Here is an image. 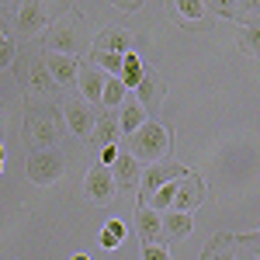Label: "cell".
I'll use <instances>...</instances> for the list:
<instances>
[{
    "mask_svg": "<svg viewBox=\"0 0 260 260\" xmlns=\"http://www.w3.org/2000/svg\"><path fill=\"white\" fill-rule=\"evenodd\" d=\"M66 121H62V111L56 104H28L24 111V146L35 153V149H59V139L66 136L62 132Z\"/></svg>",
    "mask_w": 260,
    "mask_h": 260,
    "instance_id": "6da1fadb",
    "label": "cell"
},
{
    "mask_svg": "<svg viewBox=\"0 0 260 260\" xmlns=\"http://www.w3.org/2000/svg\"><path fill=\"white\" fill-rule=\"evenodd\" d=\"M83 49H87V18L80 11H66L62 18H56L45 31V49L42 52H59L77 59Z\"/></svg>",
    "mask_w": 260,
    "mask_h": 260,
    "instance_id": "7a4b0ae2",
    "label": "cell"
},
{
    "mask_svg": "<svg viewBox=\"0 0 260 260\" xmlns=\"http://www.w3.org/2000/svg\"><path fill=\"white\" fill-rule=\"evenodd\" d=\"M170 146H174V132L160 125V121H146L139 132L128 136V153L136 156L139 163H167L170 156Z\"/></svg>",
    "mask_w": 260,
    "mask_h": 260,
    "instance_id": "3957f363",
    "label": "cell"
},
{
    "mask_svg": "<svg viewBox=\"0 0 260 260\" xmlns=\"http://www.w3.org/2000/svg\"><path fill=\"white\" fill-rule=\"evenodd\" d=\"M18 83L28 98H39V101H49L56 98V80L49 77V66L42 59V52H21L18 56Z\"/></svg>",
    "mask_w": 260,
    "mask_h": 260,
    "instance_id": "277c9868",
    "label": "cell"
},
{
    "mask_svg": "<svg viewBox=\"0 0 260 260\" xmlns=\"http://www.w3.org/2000/svg\"><path fill=\"white\" fill-rule=\"evenodd\" d=\"M66 11L62 7H52V4H18L14 7V28H18V35H24V39H39V35H45L49 31V24L56 18H62Z\"/></svg>",
    "mask_w": 260,
    "mask_h": 260,
    "instance_id": "5b68a950",
    "label": "cell"
},
{
    "mask_svg": "<svg viewBox=\"0 0 260 260\" xmlns=\"http://www.w3.org/2000/svg\"><path fill=\"white\" fill-rule=\"evenodd\" d=\"M62 174H66V156L59 149H35L24 160V177L39 187H52Z\"/></svg>",
    "mask_w": 260,
    "mask_h": 260,
    "instance_id": "8992f818",
    "label": "cell"
},
{
    "mask_svg": "<svg viewBox=\"0 0 260 260\" xmlns=\"http://www.w3.org/2000/svg\"><path fill=\"white\" fill-rule=\"evenodd\" d=\"M184 174H187V170L177 167V163H153V167H146V170H142V177H139V201H136V205H146V201L153 198L163 184L180 180Z\"/></svg>",
    "mask_w": 260,
    "mask_h": 260,
    "instance_id": "52a82bcc",
    "label": "cell"
},
{
    "mask_svg": "<svg viewBox=\"0 0 260 260\" xmlns=\"http://www.w3.org/2000/svg\"><path fill=\"white\" fill-rule=\"evenodd\" d=\"M118 194V187H115V177H111V170L108 167H90L87 170V177H83V198L90 201V205H111Z\"/></svg>",
    "mask_w": 260,
    "mask_h": 260,
    "instance_id": "ba28073f",
    "label": "cell"
},
{
    "mask_svg": "<svg viewBox=\"0 0 260 260\" xmlns=\"http://www.w3.org/2000/svg\"><path fill=\"white\" fill-rule=\"evenodd\" d=\"M62 121H66L70 136H90L98 115L90 111V104L83 98H70V101H62Z\"/></svg>",
    "mask_w": 260,
    "mask_h": 260,
    "instance_id": "9c48e42d",
    "label": "cell"
},
{
    "mask_svg": "<svg viewBox=\"0 0 260 260\" xmlns=\"http://www.w3.org/2000/svg\"><path fill=\"white\" fill-rule=\"evenodd\" d=\"M94 52H115V56H128L136 52V35L121 24H111V28H101L94 35Z\"/></svg>",
    "mask_w": 260,
    "mask_h": 260,
    "instance_id": "30bf717a",
    "label": "cell"
},
{
    "mask_svg": "<svg viewBox=\"0 0 260 260\" xmlns=\"http://www.w3.org/2000/svg\"><path fill=\"white\" fill-rule=\"evenodd\" d=\"M201 201H205V180H201L194 170H187V174L177 180V198H174V212H184V215H191V212L198 208Z\"/></svg>",
    "mask_w": 260,
    "mask_h": 260,
    "instance_id": "8fae6325",
    "label": "cell"
},
{
    "mask_svg": "<svg viewBox=\"0 0 260 260\" xmlns=\"http://www.w3.org/2000/svg\"><path fill=\"white\" fill-rule=\"evenodd\" d=\"M42 59L49 66V77L56 80L59 90L66 87H77V73H80V59H70V56H59V52H42Z\"/></svg>",
    "mask_w": 260,
    "mask_h": 260,
    "instance_id": "7c38bea8",
    "label": "cell"
},
{
    "mask_svg": "<svg viewBox=\"0 0 260 260\" xmlns=\"http://www.w3.org/2000/svg\"><path fill=\"white\" fill-rule=\"evenodd\" d=\"M136 233L146 246H163V215L146 205H136Z\"/></svg>",
    "mask_w": 260,
    "mask_h": 260,
    "instance_id": "4fadbf2b",
    "label": "cell"
},
{
    "mask_svg": "<svg viewBox=\"0 0 260 260\" xmlns=\"http://www.w3.org/2000/svg\"><path fill=\"white\" fill-rule=\"evenodd\" d=\"M163 98H167V83L156 70H149L146 66V73H142V83L136 87V101H139L142 108H160Z\"/></svg>",
    "mask_w": 260,
    "mask_h": 260,
    "instance_id": "5bb4252c",
    "label": "cell"
},
{
    "mask_svg": "<svg viewBox=\"0 0 260 260\" xmlns=\"http://www.w3.org/2000/svg\"><path fill=\"white\" fill-rule=\"evenodd\" d=\"M104 83H108V77L101 73L98 66H90V62L83 59L80 73H77V87H80V94H83V101H87V104H101Z\"/></svg>",
    "mask_w": 260,
    "mask_h": 260,
    "instance_id": "9a60e30c",
    "label": "cell"
},
{
    "mask_svg": "<svg viewBox=\"0 0 260 260\" xmlns=\"http://www.w3.org/2000/svg\"><path fill=\"white\" fill-rule=\"evenodd\" d=\"M111 177H115V187H136L142 177V163L125 149V153H118V160L111 167Z\"/></svg>",
    "mask_w": 260,
    "mask_h": 260,
    "instance_id": "2e32d148",
    "label": "cell"
},
{
    "mask_svg": "<svg viewBox=\"0 0 260 260\" xmlns=\"http://www.w3.org/2000/svg\"><path fill=\"white\" fill-rule=\"evenodd\" d=\"M219 14L229 21H236L240 28H246V24H253V14H260V0H229V4H219Z\"/></svg>",
    "mask_w": 260,
    "mask_h": 260,
    "instance_id": "e0dca14e",
    "label": "cell"
},
{
    "mask_svg": "<svg viewBox=\"0 0 260 260\" xmlns=\"http://www.w3.org/2000/svg\"><path fill=\"white\" fill-rule=\"evenodd\" d=\"M194 229V215H184V212H163V240H184L191 236Z\"/></svg>",
    "mask_w": 260,
    "mask_h": 260,
    "instance_id": "ac0fdd59",
    "label": "cell"
},
{
    "mask_svg": "<svg viewBox=\"0 0 260 260\" xmlns=\"http://www.w3.org/2000/svg\"><path fill=\"white\" fill-rule=\"evenodd\" d=\"M142 125H146V108H142L139 101H125L121 104V115H118V132L128 139L132 132H139Z\"/></svg>",
    "mask_w": 260,
    "mask_h": 260,
    "instance_id": "d6986e66",
    "label": "cell"
},
{
    "mask_svg": "<svg viewBox=\"0 0 260 260\" xmlns=\"http://www.w3.org/2000/svg\"><path fill=\"white\" fill-rule=\"evenodd\" d=\"M118 118L111 115V111H101L98 115V121H94V132H90V139L94 142H101V146H115L118 142Z\"/></svg>",
    "mask_w": 260,
    "mask_h": 260,
    "instance_id": "ffe728a7",
    "label": "cell"
},
{
    "mask_svg": "<svg viewBox=\"0 0 260 260\" xmlns=\"http://www.w3.org/2000/svg\"><path fill=\"white\" fill-rule=\"evenodd\" d=\"M142 73H146V62H142L136 52H128V56L121 59V77H118V80L125 83V90H136L142 83Z\"/></svg>",
    "mask_w": 260,
    "mask_h": 260,
    "instance_id": "44dd1931",
    "label": "cell"
},
{
    "mask_svg": "<svg viewBox=\"0 0 260 260\" xmlns=\"http://www.w3.org/2000/svg\"><path fill=\"white\" fill-rule=\"evenodd\" d=\"M121 59L125 56H115V52H94V49L87 52V62L98 66L104 77H121Z\"/></svg>",
    "mask_w": 260,
    "mask_h": 260,
    "instance_id": "7402d4cb",
    "label": "cell"
},
{
    "mask_svg": "<svg viewBox=\"0 0 260 260\" xmlns=\"http://www.w3.org/2000/svg\"><path fill=\"white\" fill-rule=\"evenodd\" d=\"M236 45H240V52L260 59V21H257V24H246V28L236 31Z\"/></svg>",
    "mask_w": 260,
    "mask_h": 260,
    "instance_id": "603a6c76",
    "label": "cell"
},
{
    "mask_svg": "<svg viewBox=\"0 0 260 260\" xmlns=\"http://www.w3.org/2000/svg\"><path fill=\"white\" fill-rule=\"evenodd\" d=\"M125 83L118 80V77H108V83H104V94H101V104H104V111H111V108H118V104H125Z\"/></svg>",
    "mask_w": 260,
    "mask_h": 260,
    "instance_id": "cb8c5ba5",
    "label": "cell"
},
{
    "mask_svg": "<svg viewBox=\"0 0 260 260\" xmlns=\"http://www.w3.org/2000/svg\"><path fill=\"white\" fill-rule=\"evenodd\" d=\"M225 243H229L225 236H215L212 246H208V253H205V260H236V253H233Z\"/></svg>",
    "mask_w": 260,
    "mask_h": 260,
    "instance_id": "d4e9b609",
    "label": "cell"
},
{
    "mask_svg": "<svg viewBox=\"0 0 260 260\" xmlns=\"http://www.w3.org/2000/svg\"><path fill=\"white\" fill-rule=\"evenodd\" d=\"M174 7H177L180 18H205V11H208L201 0H180V4H174Z\"/></svg>",
    "mask_w": 260,
    "mask_h": 260,
    "instance_id": "484cf974",
    "label": "cell"
},
{
    "mask_svg": "<svg viewBox=\"0 0 260 260\" xmlns=\"http://www.w3.org/2000/svg\"><path fill=\"white\" fill-rule=\"evenodd\" d=\"M14 59H18V49H14V42H4V45H0V70H4V66H11Z\"/></svg>",
    "mask_w": 260,
    "mask_h": 260,
    "instance_id": "4316f807",
    "label": "cell"
},
{
    "mask_svg": "<svg viewBox=\"0 0 260 260\" xmlns=\"http://www.w3.org/2000/svg\"><path fill=\"white\" fill-rule=\"evenodd\" d=\"M104 233L111 236V240H125V222H118V219H108V225H104Z\"/></svg>",
    "mask_w": 260,
    "mask_h": 260,
    "instance_id": "83f0119b",
    "label": "cell"
},
{
    "mask_svg": "<svg viewBox=\"0 0 260 260\" xmlns=\"http://www.w3.org/2000/svg\"><path fill=\"white\" fill-rule=\"evenodd\" d=\"M118 146H104V153H101V167H108V170H111V167H115V160H118Z\"/></svg>",
    "mask_w": 260,
    "mask_h": 260,
    "instance_id": "f1b7e54d",
    "label": "cell"
},
{
    "mask_svg": "<svg viewBox=\"0 0 260 260\" xmlns=\"http://www.w3.org/2000/svg\"><path fill=\"white\" fill-rule=\"evenodd\" d=\"M233 240H236V243H243L246 250H253V257L260 260V240L253 236V233H250V236H233Z\"/></svg>",
    "mask_w": 260,
    "mask_h": 260,
    "instance_id": "f546056e",
    "label": "cell"
},
{
    "mask_svg": "<svg viewBox=\"0 0 260 260\" xmlns=\"http://www.w3.org/2000/svg\"><path fill=\"white\" fill-rule=\"evenodd\" d=\"M142 260H170V257H167V246H146Z\"/></svg>",
    "mask_w": 260,
    "mask_h": 260,
    "instance_id": "4dcf8cb0",
    "label": "cell"
},
{
    "mask_svg": "<svg viewBox=\"0 0 260 260\" xmlns=\"http://www.w3.org/2000/svg\"><path fill=\"white\" fill-rule=\"evenodd\" d=\"M115 7H118V11H125V14H132V11H142V4H132V0H128V4H115Z\"/></svg>",
    "mask_w": 260,
    "mask_h": 260,
    "instance_id": "1f68e13d",
    "label": "cell"
},
{
    "mask_svg": "<svg viewBox=\"0 0 260 260\" xmlns=\"http://www.w3.org/2000/svg\"><path fill=\"white\" fill-rule=\"evenodd\" d=\"M4 42H11V35H7V21L0 18V45H4Z\"/></svg>",
    "mask_w": 260,
    "mask_h": 260,
    "instance_id": "d6a6232c",
    "label": "cell"
},
{
    "mask_svg": "<svg viewBox=\"0 0 260 260\" xmlns=\"http://www.w3.org/2000/svg\"><path fill=\"white\" fill-rule=\"evenodd\" d=\"M70 260H90V257H87V253H73Z\"/></svg>",
    "mask_w": 260,
    "mask_h": 260,
    "instance_id": "836d02e7",
    "label": "cell"
},
{
    "mask_svg": "<svg viewBox=\"0 0 260 260\" xmlns=\"http://www.w3.org/2000/svg\"><path fill=\"white\" fill-rule=\"evenodd\" d=\"M0 174H4V146H0Z\"/></svg>",
    "mask_w": 260,
    "mask_h": 260,
    "instance_id": "e575fe53",
    "label": "cell"
},
{
    "mask_svg": "<svg viewBox=\"0 0 260 260\" xmlns=\"http://www.w3.org/2000/svg\"><path fill=\"white\" fill-rule=\"evenodd\" d=\"M0 132H4V111H0Z\"/></svg>",
    "mask_w": 260,
    "mask_h": 260,
    "instance_id": "d590c367",
    "label": "cell"
},
{
    "mask_svg": "<svg viewBox=\"0 0 260 260\" xmlns=\"http://www.w3.org/2000/svg\"><path fill=\"white\" fill-rule=\"evenodd\" d=\"M253 236H257V240H260V229H257V233H253Z\"/></svg>",
    "mask_w": 260,
    "mask_h": 260,
    "instance_id": "8d00e7d4",
    "label": "cell"
}]
</instances>
